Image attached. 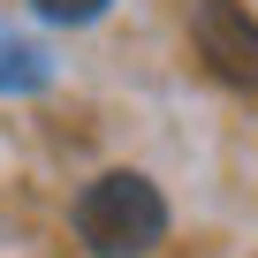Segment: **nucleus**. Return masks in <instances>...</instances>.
I'll return each instance as SVG.
<instances>
[{"mask_svg":"<svg viewBox=\"0 0 258 258\" xmlns=\"http://www.w3.org/2000/svg\"><path fill=\"white\" fill-rule=\"evenodd\" d=\"M190 38L228 91H258V16L243 0H190Z\"/></svg>","mask_w":258,"mask_h":258,"instance_id":"obj_2","label":"nucleus"},{"mask_svg":"<svg viewBox=\"0 0 258 258\" xmlns=\"http://www.w3.org/2000/svg\"><path fill=\"white\" fill-rule=\"evenodd\" d=\"M31 8H38L46 23H69V31H76V23H99L114 0H31Z\"/></svg>","mask_w":258,"mask_h":258,"instance_id":"obj_4","label":"nucleus"},{"mask_svg":"<svg viewBox=\"0 0 258 258\" xmlns=\"http://www.w3.org/2000/svg\"><path fill=\"white\" fill-rule=\"evenodd\" d=\"M69 228H76V243L91 258H152L167 243V198L137 167H106V175H91L76 190Z\"/></svg>","mask_w":258,"mask_h":258,"instance_id":"obj_1","label":"nucleus"},{"mask_svg":"<svg viewBox=\"0 0 258 258\" xmlns=\"http://www.w3.org/2000/svg\"><path fill=\"white\" fill-rule=\"evenodd\" d=\"M46 84H53V61H46V46L0 23V91H8V99H31V91H46Z\"/></svg>","mask_w":258,"mask_h":258,"instance_id":"obj_3","label":"nucleus"}]
</instances>
